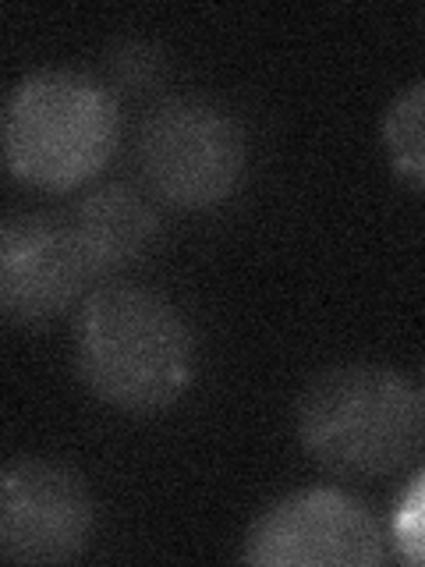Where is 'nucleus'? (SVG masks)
Here are the masks:
<instances>
[{
  "label": "nucleus",
  "instance_id": "f257e3e1",
  "mask_svg": "<svg viewBox=\"0 0 425 567\" xmlns=\"http://www.w3.org/2000/svg\"><path fill=\"white\" fill-rule=\"evenodd\" d=\"M79 380L117 412H164L191 380V333L164 295L138 284H103L71 323Z\"/></svg>",
  "mask_w": 425,
  "mask_h": 567
},
{
  "label": "nucleus",
  "instance_id": "f03ea898",
  "mask_svg": "<svg viewBox=\"0 0 425 567\" xmlns=\"http://www.w3.org/2000/svg\"><path fill=\"white\" fill-rule=\"evenodd\" d=\"M294 425L319 468L341 478H383L422 454L425 394L390 365H330L298 394Z\"/></svg>",
  "mask_w": 425,
  "mask_h": 567
},
{
  "label": "nucleus",
  "instance_id": "7ed1b4c3",
  "mask_svg": "<svg viewBox=\"0 0 425 567\" xmlns=\"http://www.w3.org/2000/svg\"><path fill=\"white\" fill-rule=\"evenodd\" d=\"M117 146V103L100 79L71 68L32 71L4 111V159L14 182L43 192L79 188Z\"/></svg>",
  "mask_w": 425,
  "mask_h": 567
},
{
  "label": "nucleus",
  "instance_id": "20e7f679",
  "mask_svg": "<svg viewBox=\"0 0 425 567\" xmlns=\"http://www.w3.org/2000/svg\"><path fill=\"white\" fill-rule=\"evenodd\" d=\"M245 132L220 103L170 96L138 132V167L149 192L174 209H212L245 177Z\"/></svg>",
  "mask_w": 425,
  "mask_h": 567
},
{
  "label": "nucleus",
  "instance_id": "39448f33",
  "mask_svg": "<svg viewBox=\"0 0 425 567\" xmlns=\"http://www.w3.org/2000/svg\"><path fill=\"white\" fill-rule=\"evenodd\" d=\"M248 564L266 567H372L386 560L380 522L351 493L294 489L248 525Z\"/></svg>",
  "mask_w": 425,
  "mask_h": 567
},
{
  "label": "nucleus",
  "instance_id": "423d86ee",
  "mask_svg": "<svg viewBox=\"0 0 425 567\" xmlns=\"http://www.w3.org/2000/svg\"><path fill=\"white\" fill-rule=\"evenodd\" d=\"M96 507L82 475L46 457H14L0 478V557L64 564L93 539Z\"/></svg>",
  "mask_w": 425,
  "mask_h": 567
},
{
  "label": "nucleus",
  "instance_id": "0eeeda50",
  "mask_svg": "<svg viewBox=\"0 0 425 567\" xmlns=\"http://www.w3.org/2000/svg\"><path fill=\"white\" fill-rule=\"evenodd\" d=\"M96 280L68 217L14 213L0 227V309L18 327H40L79 309Z\"/></svg>",
  "mask_w": 425,
  "mask_h": 567
},
{
  "label": "nucleus",
  "instance_id": "6e6552de",
  "mask_svg": "<svg viewBox=\"0 0 425 567\" xmlns=\"http://www.w3.org/2000/svg\"><path fill=\"white\" fill-rule=\"evenodd\" d=\"M82 252L96 277L142 262L159 238V213L132 185H100L68 209Z\"/></svg>",
  "mask_w": 425,
  "mask_h": 567
},
{
  "label": "nucleus",
  "instance_id": "1a4fd4ad",
  "mask_svg": "<svg viewBox=\"0 0 425 567\" xmlns=\"http://www.w3.org/2000/svg\"><path fill=\"white\" fill-rule=\"evenodd\" d=\"M383 146L394 171L425 188V79L394 96L383 114Z\"/></svg>",
  "mask_w": 425,
  "mask_h": 567
},
{
  "label": "nucleus",
  "instance_id": "9d476101",
  "mask_svg": "<svg viewBox=\"0 0 425 567\" xmlns=\"http://www.w3.org/2000/svg\"><path fill=\"white\" fill-rule=\"evenodd\" d=\"M106 71L111 79L121 82L124 89H149L164 79L167 61H164V50L156 43L142 40V35H124L111 47L106 53Z\"/></svg>",
  "mask_w": 425,
  "mask_h": 567
},
{
  "label": "nucleus",
  "instance_id": "9b49d317",
  "mask_svg": "<svg viewBox=\"0 0 425 567\" xmlns=\"http://www.w3.org/2000/svg\"><path fill=\"white\" fill-rule=\"evenodd\" d=\"M394 543L407 564H425V472H418L394 507Z\"/></svg>",
  "mask_w": 425,
  "mask_h": 567
}]
</instances>
